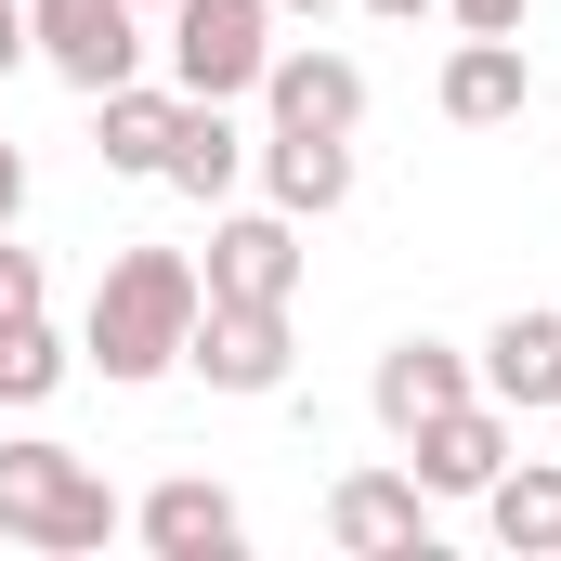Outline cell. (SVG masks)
I'll return each instance as SVG.
<instances>
[{"label": "cell", "mask_w": 561, "mask_h": 561, "mask_svg": "<svg viewBox=\"0 0 561 561\" xmlns=\"http://www.w3.org/2000/svg\"><path fill=\"white\" fill-rule=\"evenodd\" d=\"M196 262L183 249H118L105 262V287H92V327H79V353L118 379V392H144V379H170L183 366V340H196Z\"/></svg>", "instance_id": "cell-1"}, {"label": "cell", "mask_w": 561, "mask_h": 561, "mask_svg": "<svg viewBox=\"0 0 561 561\" xmlns=\"http://www.w3.org/2000/svg\"><path fill=\"white\" fill-rule=\"evenodd\" d=\"M131 510L105 496V470L79 457V444H53V431H13L0 444V536L13 549H53V561H79V549H105Z\"/></svg>", "instance_id": "cell-2"}, {"label": "cell", "mask_w": 561, "mask_h": 561, "mask_svg": "<svg viewBox=\"0 0 561 561\" xmlns=\"http://www.w3.org/2000/svg\"><path fill=\"white\" fill-rule=\"evenodd\" d=\"M170 39V92H196V105H236V92H262V66H275V0H170L157 13Z\"/></svg>", "instance_id": "cell-3"}, {"label": "cell", "mask_w": 561, "mask_h": 561, "mask_svg": "<svg viewBox=\"0 0 561 561\" xmlns=\"http://www.w3.org/2000/svg\"><path fill=\"white\" fill-rule=\"evenodd\" d=\"M26 53L66 92H118L144 79V0H26Z\"/></svg>", "instance_id": "cell-4"}, {"label": "cell", "mask_w": 561, "mask_h": 561, "mask_svg": "<svg viewBox=\"0 0 561 561\" xmlns=\"http://www.w3.org/2000/svg\"><path fill=\"white\" fill-rule=\"evenodd\" d=\"M183 366L209 379V392H287V300H196V340H183Z\"/></svg>", "instance_id": "cell-5"}, {"label": "cell", "mask_w": 561, "mask_h": 561, "mask_svg": "<svg viewBox=\"0 0 561 561\" xmlns=\"http://www.w3.org/2000/svg\"><path fill=\"white\" fill-rule=\"evenodd\" d=\"M327 549H353V561H431L419 470H340V483H327Z\"/></svg>", "instance_id": "cell-6"}, {"label": "cell", "mask_w": 561, "mask_h": 561, "mask_svg": "<svg viewBox=\"0 0 561 561\" xmlns=\"http://www.w3.org/2000/svg\"><path fill=\"white\" fill-rule=\"evenodd\" d=\"M196 287H209V300H300V222H287L275 196H262V209H222Z\"/></svg>", "instance_id": "cell-7"}, {"label": "cell", "mask_w": 561, "mask_h": 561, "mask_svg": "<svg viewBox=\"0 0 561 561\" xmlns=\"http://www.w3.org/2000/svg\"><path fill=\"white\" fill-rule=\"evenodd\" d=\"M262 118H275V131H366V66L327 53V39H300V53L275 39V66H262Z\"/></svg>", "instance_id": "cell-8"}, {"label": "cell", "mask_w": 561, "mask_h": 561, "mask_svg": "<svg viewBox=\"0 0 561 561\" xmlns=\"http://www.w3.org/2000/svg\"><path fill=\"white\" fill-rule=\"evenodd\" d=\"M405 470H419V496H483V483L510 470V405H496V392L444 405L431 431H405Z\"/></svg>", "instance_id": "cell-9"}, {"label": "cell", "mask_w": 561, "mask_h": 561, "mask_svg": "<svg viewBox=\"0 0 561 561\" xmlns=\"http://www.w3.org/2000/svg\"><path fill=\"white\" fill-rule=\"evenodd\" d=\"M131 536H144L157 561H236V549H249V510H236L209 470H170V483L131 510Z\"/></svg>", "instance_id": "cell-10"}, {"label": "cell", "mask_w": 561, "mask_h": 561, "mask_svg": "<svg viewBox=\"0 0 561 561\" xmlns=\"http://www.w3.org/2000/svg\"><path fill=\"white\" fill-rule=\"evenodd\" d=\"M470 392H483V379H470V353H457V340H392V353H379V379H366V405H379V431H392V444H405V431H431L444 419V405H470Z\"/></svg>", "instance_id": "cell-11"}, {"label": "cell", "mask_w": 561, "mask_h": 561, "mask_svg": "<svg viewBox=\"0 0 561 561\" xmlns=\"http://www.w3.org/2000/svg\"><path fill=\"white\" fill-rule=\"evenodd\" d=\"M431 105H444L457 131H510V118L536 105V53H523V39H457L444 79H431Z\"/></svg>", "instance_id": "cell-12"}, {"label": "cell", "mask_w": 561, "mask_h": 561, "mask_svg": "<svg viewBox=\"0 0 561 561\" xmlns=\"http://www.w3.org/2000/svg\"><path fill=\"white\" fill-rule=\"evenodd\" d=\"M249 170H262V196H275L287 222L353 209V131H262V144H249Z\"/></svg>", "instance_id": "cell-13"}, {"label": "cell", "mask_w": 561, "mask_h": 561, "mask_svg": "<svg viewBox=\"0 0 561 561\" xmlns=\"http://www.w3.org/2000/svg\"><path fill=\"white\" fill-rule=\"evenodd\" d=\"M470 379H483L510 419H549L561 405V313H496V340L470 353Z\"/></svg>", "instance_id": "cell-14"}, {"label": "cell", "mask_w": 561, "mask_h": 561, "mask_svg": "<svg viewBox=\"0 0 561 561\" xmlns=\"http://www.w3.org/2000/svg\"><path fill=\"white\" fill-rule=\"evenodd\" d=\"M170 131H183V92H157V79L92 92V157H105L118 183H157V170H170Z\"/></svg>", "instance_id": "cell-15"}, {"label": "cell", "mask_w": 561, "mask_h": 561, "mask_svg": "<svg viewBox=\"0 0 561 561\" xmlns=\"http://www.w3.org/2000/svg\"><path fill=\"white\" fill-rule=\"evenodd\" d=\"M170 196H196V209H222L236 183H249V131H236V105H196L183 92V131H170V170H157Z\"/></svg>", "instance_id": "cell-16"}, {"label": "cell", "mask_w": 561, "mask_h": 561, "mask_svg": "<svg viewBox=\"0 0 561 561\" xmlns=\"http://www.w3.org/2000/svg\"><path fill=\"white\" fill-rule=\"evenodd\" d=\"M483 523H496V549L549 561V549H561V457H523V470H496V483H483Z\"/></svg>", "instance_id": "cell-17"}, {"label": "cell", "mask_w": 561, "mask_h": 561, "mask_svg": "<svg viewBox=\"0 0 561 561\" xmlns=\"http://www.w3.org/2000/svg\"><path fill=\"white\" fill-rule=\"evenodd\" d=\"M66 366H79V353L53 340V313H13V327H0V405H53Z\"/></svg>", "instance_id": "cell-18"}, {"label": "cell", "mask_w": 561, "mask_h": 561, "mask_svg": "<svg viewBox=\"0 0 561 561\" xmlns=\"http://www.w3.org/2000/svg\"><path fill=\"white\" fill-rule=\"evenodd\" d=\"M444 13H457V39H523L536 0H444Z\"/></svg>", "instance_id": "cell-19"}, {"label": "cell", "mask_w": 561, "mask_h": 561, "mask_svg": "<svg viewBox=\"0 0 561 561\" xmlns=\"http://www.w3.org/2000/svg\"><path fill=\"white\" fill-rule=\"evenodd\" d=\"M13 313H39V249L0 236V327H13Z\"/></svg>", "instance_id": "cell-20"}, {"label": "cell", "mask_w": 561, "mask_h": 561, "mask_svg": "<svg viewBox=\"0 0 561 561\" xmlns=\"http://www.w3.org/2000/svg\"><path fill=\"white\" fill-rule=\"evenodd\" d=\"M13 222H26V157L0 144V236H13Z\"/></svg>", "instance_id": "cell-21"}, {"label": "cell", "mask_w": 561, "mask_h": 561, "mask_svg": "<svg viewBox=\"0 0 561 561\" xmlns=\"http://www.w3.org/2000/svg\"><path fill=\"white\" fill-rule=\"evenodd\" d=\"M13 66H39V53H26V0H0V79H13Z\"/></svg>", "instance_id": "cell-22"}, {"label": "cell", "mask_w": 561, "mask_h": 561, "mask_svg": "<svg viewBox=\"0 0 561 561\" xmlns=\"http://www.w3.org/2000/svg\"><path fill=\"white\" fill-rule=\"evenodd\" d=\"M366 13H379V26H419V13H431V0H366Z\"/></svg>", "instance_id": "cell-23"}, {"label": "cell", "mask_w": 561, "mask_h": 561, "mask_svg": "<svg viewBox=\"0 0 561 561\" xmlns=\"http://www.w3.org/2000/svg\"><path fill=\"white\" fill-rule=\"evenodd\" d=\"M275 13H340V0H275Z\"/></svg>", "instance_id": "cell-24"}, {"label": "cell", "mask_w": 561, "mask_h": 561, "mask_svg": "<svg viewBox=\"0 0 561 561\" xmlns=\"http://www.w3.org/2000/svg\"><path fill=\"white\" fill-rule=\"evenodd\" d=\"M144 13H170V0H144Z\"/></svg>", "instance_id": "cell-25"}, {"label": "cell", "mask_w": 561, "mask_h": 561, "mask_svg": "<svg viewBox=\"0 0 561 561\" xmlns=\"http://www.w3.org/2000/svg\"><path fill=\"white\" fill-rule=\"evenodd\" d=\"M549 431H561V405H549Z\"/></svg>", "instance_id": "cell-26"}]
</instances>
